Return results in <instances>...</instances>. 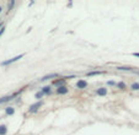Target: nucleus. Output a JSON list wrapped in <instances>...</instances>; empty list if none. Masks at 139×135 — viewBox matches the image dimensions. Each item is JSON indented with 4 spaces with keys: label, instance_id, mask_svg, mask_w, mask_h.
<instances>
[{
    "label": "nucleus",
    "instance_id": "obj_1",
    "mask_svg": "<svg viewBox=\"0 0 139 135\" xmlns=\"http://www.w3.org/2000/svg\"><path fill=\"white\" fill-rule=\"evenodd\" d=\"M22 57H24V54H20V55L15 57V58H11V59H9V60H5V61L1 63V65H9V64H11V63H15V61H17V60H20Z\"/></svg>",
    "mask_w": 139,
    "mask_h": 135
},
{
    "label": "nucleus",
    "instance_id": "obj_2",
    "mask_svg": "<svg viewBox=\"0 0 139 135\" xmlns=\"http://www.w3.org/2000/svg\"><path fill=\"white\" fill-rule=\"evenodd\" d=\"M42 101H38V102H36L35 104H32V106H30V108H29V111L30 112H36V111H38V108L42 106Z\"/></svg>",
    "mask_w": 139,
    "mask_h": 135
},
{
    "label": "nucleus",
    "instance_id": "obj_3",
    "mask_svg": "<svg viewBox=\"0 0 139 135\" xmlns=\"http://www.w3.org/2000/svg\"><path fill=\"white\" fill-rule=\"evenodd\" d=\"M76 87L78 88H86L87 87V81H85V80H79L78 82H76Z\"/></svg>",
    "mask_w": 139,
    "mask_h": 135
},
{
    "label": "nucleus",
    "instance_id": "obj_4",
    "mask_svg": "<svg viewBox=\"0 0 139 135\" xmlns=\"http://www.w3.org/2000/svg\"><path fill=\"white\" fill-rule=\"evenodd\" d=\"M68 87H65V86H59V87L57 88V93L58 95H65V93H68Z\"/></svg>",
    "mask_w": 139,
    "mask_h": 135
},
{
    "label": "nucleus",
    "instance_id": "obj_5",
    "mask_svg": "<svg viewBox=\"0 0 139 135\" xmlns=\"http://www.w3.org/2000/svg\"><path fill=\"white\" fill-rule=\"evenodd\" d=\"M58 76H59V74H57V72H53V74H49V75L43 76V77L41 79V81H47V80L53 79V77H58Z\"/></svg>",
    "mask_w": 139,
    "mask_h": 135
},
{
    "label": "nucleus",
    "instance_id": "obj_6",
    "mask_svg": "<svg viewBox=\"0 0 139 135\" xmlns=\"http://www.w3.org/2000/svg\"><path fill=\"white\" fill-rule=\"evenodd\" d=\"M96 93H97L98 96H106L107 95V88L105 87H100L96 90Z\"/></svg>",
    "mask_w": 139,
    "mask_h": 135
},
{
    "label": "nucleus",
    "instance_id": "obj_7",
    "mask_svg": "<svg viewBox=\"0 0 139 135\" xmlns=\"http://www.w3.org/2000/svg\"><path fill=\"white\" fill-rule=\"evenodd\" d=\"M15 97V95L12 96H6V97H3V98H0V103H4V102H8V101H11L12 98Z\"/></svg>",
    "mask_w": 139,
    "mask_h": 135
},
{
    "label": "nucleus",
    "instance_id": "obj_8",
    "mask_svg": "<svg viewBox=\"0 0 139 135\" xmlns=\"http://www.w3.org/2000/svg\"><path fill=\"white\" fill-rule=\"evenodd\" d=\"M5 113L6 114H9V115H11V114H14L15 113V109L12 107H8V108H5Z\"/></svg>",
    "mask_w": 139,
    "mask_h": 135
},
{
    "label": "nucleus",
    "instance_id": "obj_9",
    "mask_svg": "<svg viewBox=\"0 0 139 135\" xmlns=\"http://www.w3.org/2000/svg\"><path fill=\"white\" fill-rule=\"evenodd\" d=\"M42 92H43L45 95H49V93L52 92V90H51V87H49V86H45V87L42 88Z\"/></svg>",
    "mask_w": 139,
    "mask_h": 135
},
{
    "label": "nucleus",
    "instance_id": "obj_10",
    "mask_svg": "<svg viewBox=\"0 0 139 135\" xmlns=\"http://www.w3.org/2000/svg\"><path fill=\"white\" fill-rule=\"evenodd\" d=\"M8 131V128L6 125H0V135H5Z\"/></svg>",
    "mask_w": 139,
    "mask_h": 135
},
{
    "label": "nucleus",
    "instance_id": "obj_11",
    "mask_svg": "<svg viewBox=\"0 0 139 135\" xmlns=\"http://www.w3.org/2000/svg\"><path fill=\"white\" fill-rule=\"evenodd\" d=\"M131 88L133 91H139V82H133L131 85Z\"/></svg>",
    "mask_w": 139,
    "mask_h": 135
},
{
    "label": "nucleus",
    "instance_id": "obj_12",
    "mask_svg": "<svg viewBox=\"0 0 139 135\" xmlns=\"http://www.w3.org/2000/svg\"><path fill=\"white\" fill-rule=\"evenodd\" d=\"M117 69H118V70H122V71H132V70H133V69L129 66H118Z\"/></svg>",
    "mask_w": 139,
    "mask_h": 135
},
{
    "label": "nucleus",
    "instance_id": "obj_13",
    "mask_svg": "<svg viewBox=\"0 0 139 135\" xmlns=\"http://www.w3.org/2000/svg\"><path fill=\"white\" fill-rule=\"evenodd\" d=\"M117 87L121 88V90H126V83L124 82H118L117 83Z\"/></svg>",
    "mask_w": 139,
    "mask_h": 135
},
{
    "label": "nucleus",
    "instance_id": "obj_14",
    "mask_svg": "<svg viewBox=\"0 0 139 135\" xmlns=\"http://www.w3.org/2000/svg\"><path fill=\"white\" fill-rule=\"evenodd\" d=\"M100 74H102V71H91V72H87V75H89V76H94V75H100Z\"/></svg>",
    "mask_w": 139,
    "mask_h": 135
},
{
    "label": "nucleus",
    "instance_id": "obj_15",
    "mask_svg": "<svg viewBox=\"0 0 139 135\" xmlns=\"http://www.w3.org/2000/svg\"><path fill=\"white\" fill-rule=\"evenodd\" d=\"M43 95H45V93H43V92H37V93H36V98L37 99H40V98H42V96H43Z\"/></svg>",
    "mask_w": 139,
    "mask_h": 135
},
{
    "label": "nucleus",
    "instance_id": "obj_16",
    "mask_svg": "<svg viewBox=\"0 0 139 135\" xmlns=\"http://www.w3.org/2000/svg\"><path fill=\"white\" fill-rule=\"evenodd\" d=\"M63 82H64V80H55V81H54V85H62Z\"/></svg>",
    "mask_w": 139,
    "mask_h": 135
},
{
    "label": "nucleus",
    "instance_id": "obj_17",
    "mask_svg": "<svg viewBox=\"0 0 139 135\" xmlns=\"http://www.w3.org/2000/svg\"><path fill=\"white\" fill-rule=\"evenodd\" d=\"M14 4H15V1H11V3L9 4V10H11L12 6H14Z\"/></svg>",
    "mask_w": 139,
    "mask_h": 135
},
{
    "label": "nucleus",
    "instance_id": "obj_18",
    "mask_svg": "<svg viewBox=\"0 0 139 135\" xmlns=\"http://www.w3.org/2000/svg\"><path fill=\"white\" fill-rule=\"evenodd\" d=\"M108 85H110V86H113V85H117V83H115V81H108Z\"/></svg>",
    "mask_w": 139,
    "mask_h": 135
},
{
    "label": "nucleus",
    "instance_id": "obj_19",
    "mask_svg": "<svg viewBox=\"0 0 139 135\" xmlns=\"http://www.w3.org/2000/svg\"><path fill=\"white\" fill-rule=\"evenodd\" d=\"M4 31H5V27H3V28H1V30H0V36H1V35L4 33Z\"/></svg>",
    "mask_w": 139,
    "mask_h": 135
},
{
    "label": "nucleus",
    "instance_id": "obj_20",
    "mask_svg": "<svg viewBox=\"0 0 139 135\" xmlns=\"http://www.w3.org/2000/svg\"><path fill=\"white\" fill-rule=\"evenodd\" d=\"M133 57H138V58H139V53L134 52V53H133Z\"/></svg>",
    "mask_w": 139,
    "mask_h": 135
},
{
    "label": "nucleus",
    "instance_id": "obj_21",
    "mask_svg": "<svg viewBox=\"0 0 139 135\" xmlns=\"http://www.w3.org/2000/svg\"><path fill=\"white\" fill-rule=\"evenodd\" d=\"M1 28H3V24H1V22H0V30H1Z\"/></svg>",
    "mask_w": 139,
    "mask_h": 135
},
{
    "label": "nucleus",
    "instance_id": "obj_22",
    "mask_svg": "<svg viewBox=\"0 0 139 135\" xmlns=\"http://www.w3.org/2000/svg\"><path fill=\"white\" fill-rule=\"evenodd\" d=\"M1 11H3V8H1V6H0V12H1Z\"/></svg>",
    "mask_w": 139,
    "mask_h": 135
}]
</instances>
